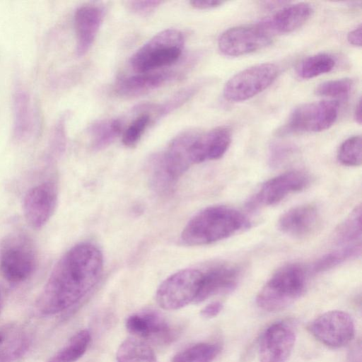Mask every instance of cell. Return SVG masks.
Returning a JSON list of instances; mask_svg holds the SVG:
<instances>
[{
  "label": "cell",
  "instance_id": "33",
  "mask_svg": "<svg viewBox=\"0 0 362 362\" xmlns=\"http://www.w3.org/2000/svg\"><path fill=\"white\" fill-rule=\"evenodd\" d=\"M151 122V117L143 113L135 118L128 126L122 135V143L128 147L134 146L140 140Z\"/></svg>",
  "mask_w": 362,
  "mask_h": 362
},
{
  "label": "cell",
  "instance_id": "21",
  "mask_svg": "<svg viewBox=\"0 0 362 362\" xmlns=\"http://www.w3.org/2000/svg\"><path fill=\"white\" fill-rule=\"evenodd\" d=\"M33 126V112L28 92L18 86L13 94V136L16 141L26 139Z\"/></svg>",
  "mask_w": 362,
  "mask_h": 362
},
{
  "label": "cell",
  "instance_id": "1",
  "mask_svg": "<svg viewBox=\"0 0 362 362\" xmlns=\"http://www.w3.org/2000/svg\"><path fill=\"white\" fill-rule=\"evenodd\" d=\"M103 255L94 245L79 243L66 252L53 267L35 304L41 316H52L80 302L99 280Z\"/></svg>",
  "mask_w": 362,
  "mask_h": 362
},
{
  "label": "cell",
  "instance_id": "22",
  "mask_svg": "<svg viewBox=\"0 0 362 362\" xmlns=\"http://www.w3.org/2000/svg\"><path fill=\"white\" fill-rule=\"evenodd\" d=\"M31 344L30 334L15 326L5 327V337L0 344V362H16L28 351Z\"/></svg>",
  "mask_w": 362,
  "mask_h": 362
},
{
  "label": "cell",
  "instance_id": "16",
  "mask_svg": "<svg viewBox=\"0 0 362 362\" xmlns=\"http://www.w3.org/2000/svg\"><path fill=\"white\" fill-rule=\"evenodd\" d=\"M231 142V134L226 127H216L206 133L197 132L190 145L192 164L221 158Z\"/></svg>",
  "mask_w": 362,
  "mask_h": 362
},
{
  "label": "cell",
  "instance_id": "19",
  "mask_svg": "<svg viewBox=\"0 0 362 362\" xmlns=\"http://www.w3.org/2000/svg\"><path fill=\"white\" fill-rule=\"evenodd\" d=\"M240 276L239 269L232 265H218L202 272V278L194 303H201L221 293L233 291Z\"/></svg>",
  "mask_w": 362,
  "mask_h": 362
},
{
  "label": "cell",
  "instance_id": "23",
  "mask_svg": "<svg viewBox=\"0 0 362 362\" xmlns=\"http://www.w3.org/2000/svg\"><path fill=\"white\" fill-rule=\"evenodd\" d=\"M116 358L117 362H158L148 343L136 337L128 338L119 345Z\"/></svg>",
  "mask_w": 362,
  "mask_h": 362
},
{
  "label": "cell",
  "instance_id": "37",
  "mask_svg": "<svg viewBox=\"0 0 362 362\" xmlns=\"http://www.w3.org/2000/svg\"><path fill=\"white\" fill-rule=\"evenodd\" d=\"M223 3V1L218 0H192L189 1L192 7L199 10L214 8Z\"/></svg>",
  "mask_w": 362,
  "mask_h": 362
},
{
  "label": "cell",
  "instance_id": "40",
  "mask_svg": "<svg viewBox=\"0 0 362 362\" xmlns=\"http://www.w3.org/2000/svg\"><path fill=\"white\" fill-rule=\"evenodd\" d=\"M354 117L355 121L361 124V100L359 99L358 103L356 105L354 113Z\"/></svg>",
  "mask_w": 362,
  "mask_h": 362
},
{
  "label": "cell",
  "instance_id": "5",
  "mask_svg": "<svg viewBox=\"0 0 362 362\" xmlns=\"http://www.w3.org/2000/svg\"><path fill=\"white\" fill-rule=\"evenodd\" d=\"M185 45L183 33L177 29H165L138 49L129 64L139 73L153 71L176 62L182 55Z\"/></svg>",
  "mask_w": 362,
  "mask_h": 362
},
{
  "label": "cell",
  "instance_id": "31",
  "mask_svg": "<svg viewBox=\"0 0 362 362\" xmlns=\"http://www.w3.org/2000/svg\"><path fill=\"white\" fill-rule=\"evenodd\" d=\"M353 87V81L344 78L325 81L317 86L315 93L320 96L338 99L346 98Z\"/></svg>",
  "mask_w": 362,
  "mask_h": 362
},
{
  "label": "cell",
  "instance_id": "4",
  "mask_svg": "<svg viewBox=\"0 0 362 362\" xmlns=\"http://www.w3.org/2000/svg\"><path fill=\"white\" fill-rule=\"evenodd\" d=\"M37 264L35 245L28 234L11 233L0 242V274L7 281L18 284L34 273Z\"/></svg>",
  "mask_w": 362,
  "mask_h": 362
},
{
  "label": "cell",
  "instance_id": "17",
  "mask_svg": "<svg viewBox=\"0 0 362 362\" xmlns=\"http://www.w3.org/2000/svg\"><path fill=\"white\" fill-rule=\"evenodd\" d=\"M103 13L95 5L80 6L74 13V23L76 33V54L85 55L91 47L102 24Z\"/></svg>",
  "mask_w": 362,
  "mask_h": 362
},
{
  "label": "cell",
  "instance_id": "27",
  "mask_svg": "<svg viewBox=\"0 0 362 362\" xmlns=\"http://www.w3.org/2000/svg\"><path fill=\"white\" fill-rule=\"evenodd\" d=\"M334 58L327 53H318L303 59L297 66L299 77L308 79L331 71L335 66Z\"/></svg>",
  "mask_w": 362,
  "mask_h": 362
},
{
  "label": "cell",
  "instance_id": "11",
  "mask_svg": "<svg viewBox=\"0 0 362 362\" xmlns=\"http://www.w3.org/2000/svg\"><path fill=\"white\" fill-rule=\"evenodd\" d=\"M58 201L54 181L47 180L30 187L23 200V214L33 229L42 228L54 214Z\"/></svg>",
  "mask_w": 362,
  "mask_h": 362
},
{
  "label": "cell",
  "instance_id": "38",
  "mask_svg": "<svg viewBox=\"0 0 362 362\" xmlns=\"http://www.w3.org/2000/svg\"><path fill=\"white\" fill-rule=\"evenodd\" d=\"M361 25H359L348 33L347 40L349 44L357 47L361 46Z\"/></svg>",
  "mask_w": 362,
  "mask_h": 362
},
{
  "label": "cell",
  "instance_id": "9",
  "mask_svg": "<svg viewBox=\"0 0 362 362\" xmlns=\"http://www.w3.org/2000/svg\"><path fill=\"white\" fill-rule=\"evenodd\" d=\"M337 101L303 104L293 110L282 132H320L332 127L338 117Z\"/></svg>",
  "mask_w": 362,
  "mask_h": 362
},
{
  "label": "cell",
  "instance_id": "15",
  "mask_svg": "<svg viewBox=\"0 0 362 362\" xmlns=\"http://www.w3.org/2000/svg\"><path fill=\"white\" fill-rule=\"evenodd\" d=\"M320 224V213L313 204L290 209L281 216L277 223L283 233L297 239H304L313 235Z\"/></svg>",
  "mask_w": 362,
  "mask_h": 362
},
{
  "label": "cell",
  "instance_id": "26",
  "mask_svg": "<svg viewBox=\"0 0 362 362\" xmlns=\"http://www.w3.org/2000/svg\"><path fill=\"white\" fill-rule=\"evenodd\" d=\"M361 206L359 205L339 224L335 232V240L342 246L356 245L361 243Z\"/></svg>",
  "mask_w": 362,
  "mask_h": 362
},
{
  "label": "cell",
  "instance_id": "3",
  "mask_svg": "<svg viewBox=\"0 0 362 362\" xmlns=\"http://www.w3.org/2000/svg\"><path fill=\"white\" fill-rule=\"evenodd\" d=\"M305 286L304 268L297 264H286L279 269L259 291L257 305L267 312L284 310L303 295Z\"/></svg>",
  "mask_w": 362,
  "mask_h": 362
},
{
  "label": "cell",
  "instance_id": "6",
  "mask_svg": "<svg viewBox=\"0 0 362 362\" xmlns=\"http://www.w3.org/2000/svg\"><path fill=\"white\" fill-rule=\"evenodd\" d=\"M279 72V67L273 63H262L245 69L226 83L223 97L233 103L247 100L269 87Z\"/></svg>",
  "mask_w": 362,
  "mask_h": 362
},
{
  "label": "cell",
  "instance_id": "14",
  "mask_svg": "<svg viewBox=\"0 0 362 362\" xmlns=\"http://www.w3.org/2000/svg\"><path fill=\"white\" fill-rule=\"evenodd\" d=\"M296 341L293 327L285 322L269 326L261 335L258 345L259 362H286Z\"/></svg>",
  "mask_w": 362,
  "mask_h": 362
},
{
  "label": "cell",
  "instance_id": "28",
  "mask_svg": "<svg viewBox=\"0 0 362 362\" xmlns=\"http://www.w3.org/2000/svg\"><path fill=\"white\" fill-rule=\"evenodd\" d=\"M220 351L221 347L218 344L198 343L177 353L171 362H212Z\"/></svg>",
  "mask_w": 362,
  "mask_h": 362
},
{
  "label": "cell",
  "instance_id": "24",
  "mask_svg": "<svg viewBox=\"0 0 362 362\" xmlns=\"http://www.w3.org/2000/svg\"><path fill=\"white\" fill-rule=\"evenodd\" d=\"M122 124L119 119H102L89 128L91 147L98 151L108 146L120 134Z\"/></svg>",
  "mask_w": 362,
  "mask_h": 362
},
{
  "label": "cell",
  "instance_id": "41",
  "mask_svg": "<svg viewBox=\"0 0 362 362\" xmlns=\"http://www.w3.org/2000/svg\"><path fill=\"white\" fill-rule=\"evenodd\" d=\"M4 293L1 287L0 286V314L1 313V310L3 309L4 306Z\"/></svg>",
  "mask_w": 362,
  "mask_h": 362
},
{
  "label": "cell",
  "instance_id": "10",
  "mask_svg": "<svg viewBox=\"0 0 362 362\" xmlns=\"http://www.w3.org/2000/svg\"><path fill=\"white\" fill-rule=\"evenodd\" d=\"M308 329L322 344L340 348L348 344L355 334V326L351 316L341 310L327 311L314 319Z\"/></svg>",
  "mask_w": 362,
  "mask_h": 362
},
{
  "label": "cell",
  "instance_id": "32",
  "mask_svg": "<svg viewBox=\"0 0 362 362\" xmlns=\"http://www.w3.org/2000/svg\"><path fill=\"white\" fill-rule=\"evenodd\" d=\"M196 86L184 88L155 107L158 118L163 117L187 103L197 92Z\"/></svg>",
  "mask_w": 362,
  "mask_h": 362
},
{
  "label": "cell",
  "instance_id": "7",
  "mask_svg": "<svg viewBox=\"0 0 362 362\" xmlns=\"http://www.w3.org/2000/svg\"><path fill=\"white\" fill-rule=\"evenodd\" d=\"M202 278V272L196 269H185L172 274L158 288L157 303L164 310H175L194 302Z\"/></svg>",
  "mask_w": 362,
  "mask_h": 362
},
{
  "label": "cell",
  "instance_id": "35",
  "mask_svg": "<svg viewBox=\"0 0 362 362\" xmlns=\"http://www.w3.org/2000/svg\"><path fill=\"white\" fill-rule=\"evenodd\" d=\"M160 4L162 1L157 0L131 1L128 2V8L138 16H146L152 13Z\"/></svg>",
  "mask_w": 362,
  "mask_h": 362
},
{
  "label": "cell",
  "instance_id": "2",
  "mask_svg": "<svg viewBox=\"0 0 362 362\" xmlns=\"http://www.w3.org/2000/svg\"><path fill=\"white\" fill-rule=\"evenodd\" d=\"M249 224L247 218L235 209L209 206L188 221L182 231L181 240L190 246L209 245L230 237Z\"/></svg>",
  "mask_w": 362,
  "mask_h": 362
},
{
  "label": "cell",
  "instance_id": "34",
  "mask_svg": "<svg viewBox=\"0 0 362 362\" xmlns=\"http://www.w3.org/2000/svg\"><path fill=\"white\" fill-rule=\"evenodd\" d=\"M294 152L293 146L286 143H273L269 149V163L272 167L281 165Z\"/></svg>",
  "mask_w": 362,
  "mask_h": 362
},
{
  "label": "cell",
  "instance_id": "25",
  "mask_svg": "<svg viewBox=\"0 0 362 362\" xmlns=\"http://www.w3.org/2000/svg\"><path fill=\"white\" fill-rule=\"evenodd\" d=\"M90 339V333L88 330L82 329L78 331L47 362H76L86 351Z\"/></svg>",
  "mask_w": 362,
  "mask_h": 362
},
{
  "label": "cell",
  "instance_id": "20",
  "mask_svg": "<svg viewBox=\"0 0 362 362\" xmlns=\"http://www.w3.org/2000/svg\"><path fill=\"white\" fill-rule=\"evenodd\" d=\"M313 11V7L309 4L297 3L284 6L262 22L272 33H288L305 24Z\"/></svg>",
  "mask_w": 362,
  "mask_h": 362
},
{
  "label": "cell",
  "instance_id": "12",
  "mask_svg": "<svg viewBox=\"0 0 362 362\" xmlns=\"http://www.w3.org/2000/svg\"><path fill=\"white\" fill-rule=\"evenodd\" d=\"M310 183L308 174L300 170L284 173L265 182L249 202L250 207L272 206L289 194L306 188Z\"/></svg>",
  "mask_w": 362,
  "mask_h": 362
},
{
  "label": "cell",
  "instance_id": "39",
  "mask_svg": "<svg viewBox=\"0 0 362 362\" xmlns=\"http://www.w3.org/2000/svg\"><path fill=\"white\" fill-rule=\"evenodd\" d=\"M347 362H361V344L358 342L354 344L347 356Z\"/></svg>",
  "mask_w": 362,
  "mask_h": 362
},
{
  "label": "cell",
  "instance_id": "13",
  "mask_svg": "<svg viewBox=\"0 0 362 362\" xmlns=\"http://www.w3.org/2000/svg\"><path fill=\"white\" fill-rule=\"evenodd\" d=\"M126 328L134 337L157 344H168L177 335L176 330L160 313L144 310L128 317Z\"/></svg>",
  "mask_w": 362,
  "mask_h": 362
},
{
  "label": "cell",
  "instance_id": "8",
  "mask_svg": "<svg viewBox=\"0 0 362 362\" xmlns=\"http://www.w3.org/2000/svg\"><path fill=\"white\" fill-rule=\"evenodd\" d=\"M272 35L262 21L255 25L233 27L221 34L218 47L226 56L245 55L269 45Z\"/></svg>",
  "mask_w": 362,
  "mask_h": 362
},
{
  "label": "cell",
  "instance_id": "30",
  "mask_svg": "<svg viewBox=\"0 0 362 362\" xmlns=\"http://www.w3.org/2000/svg\"><path fill=\"white\" fill-rule=\"evenodd\" d=\"M337 158L346 166H359L362 161V140L361 136H353L340 146Z\"/></svg>",
  "mask_w": 362,
  "mask_h": 362
},
{
  "label": "cell",
  "instance_id": "29",
  "mask_svg": "<svg viewBox=\"0 0 362 362\" xmlns=\"http://www.w3.org/2000/svg\"><path fill=\"white\" fill-rule=\"evenodd\" d=\"M361 243L342 246L340 249L329 252L320 257L313 265L315 272H325L338 264L361 255Z\"/></svg>",
  "mask_w": 362,
  "mask_h": 362
},
{
  "label": "cell",
  "instance_id": "36",
  "mask_svg": "<svg viewBox=\"0 0 362 362\" xmlns=\"http://www.w3.org/2000/svg\"><path fill=\"white\" fill-rule=\"evenodd\" d=\"M223 304L221 302L215 301L206 305L201 310V315L205 318H212L218 315L223 309Z\"/></svg>",
  "mask_w": 362,
  "mask_h": 362
},
{
  "label": "cell",
  "instance_id": "18",
  "mask_svg": "<svg viewBox=\"0 0 362 362\" xmlns=\"http://www.w3.org/2000/svg\"><path fill=\"white\" fill-rule=\"evenodd\" d=\"M171 71L139 73L117 81L114 92L122 98H134L156 90L177 78Z\"/></svg>",
  "mask_w": 362,
  "mask_h": 362
}]
</instances>
